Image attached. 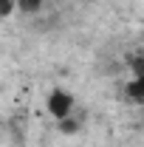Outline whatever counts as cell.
<instances>
[{
	"instance_id": "obj_4",
	"label": "cell",
	"mask_w": 144,
	"mask_h": 147,
	"mask_svg": "<svg viewBox=\"0 0 144 147\" xmlns=\"http://www.w3.org/2000/svg\"><path fill=\"white\" fill-rule=\"evenodd\" d=\"M57 125H59V130H62V133H76V130L82 127V119H79V116L73 113V116L62 119V122H57Z\"/></svg>"
},
{
	"instance_id": "obj_3",
	"label": "cell",
	"mask_w": 144,
	"mask_h": 147,
	"mask_svg": "<svg viewBox=\"0 0 144 147\" xmlns=\"http://www.w3.org/2000/svg\"><path fill=\"white\" fill-rule=\"evenodd\" d=\"M42 6H45V0H17V11L23 14H37Z\"/></svg>"
},
{
	"instance_id": "obj_1",
	"label": "cell",
	"mask_w": 144,
	"mask_h": 147,
	"mask_svg": "<svg viewBox=\"0 0 144 147\" xmlns=\"http://www.w3.org/2000/svg\"><path fill=\"white\" fill-rule=\"evenodd\" d=\"M45 110H48V116H51L54 122H62V119H68V116L76 113V99H73L71 91L54 88V91L45 96Z\"/></svg>"
},
{
	"instance_id": "obj_2",
	"label": "cell",
	"mask_w": 144,
	"mask_h": 147,
	"mask_svg": "<svg viewBox=\"0 0 144 147\" xmlns=\"http://www.w3.org/2000/svg\"><path fill=\"white\" fill-rule=\"evenodd\" d=\"M124 99L136 108H144V71L133 74V79L124 85Z\"/></svg>"
},
{
	"instance_id": "obj_5",
	"label": "cell",
	"mask_w": 144,
	"mask_h": 147,
	"mask_svg": "<svg viewBox=\"0 0 144 147\" xmlns=\"http://www.w3.org/2000/svg\"><path fill=\"white\" fill-rule=\"evenodd\" d=\"M14 9H17V0H0V17H3V20L11 17Z\"/></svg>"
}]
</instances>
